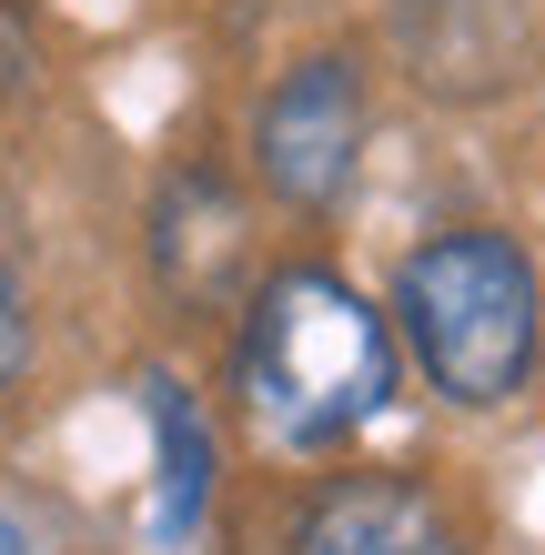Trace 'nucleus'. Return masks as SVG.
<instances>
[{
    "mask_svg": "<svg viewBox=\"0 0 545 555\" xmlns=\"http://www.w3.org/2000/svg\"><path fill=\"white\" fill-rule=\"evenodd\" d=\"M222 384H233L263 454L324 465L394 404L404 344L354 273L294 253V263H263V283L243 293L233 334H222Z\"/></svg>",
    "mask_w": 545,
    "mask_h": 555,
    "instance_id": "f257e3e1",
    "label": "nucleus"
},
{
    "mask_svg": "<svg viewBox=\"0 0 545 555\" xmlns=\"http://www.w3.org/2000/svg\"><path fill=\"white\" fill-rule=\"evenodd\" d=\"M384 323H394L404 364L465 414L516 404L545 364V283L525 263V243L495 233V222H444V233L414 243L394 263Z\"/></svg>",
    "mask_w": 545,
    "mask_h": 555,
    "instance_id": "f03ea898",
    "label": "nucleus"
},
{
    "mask_svg": "<svg viewBox=\"0 0 545 555\" xmlns=\"http://www.w3.org/2000/svg\"><path fill=\"white\" fill-rule=\"evenodd\" d=\"M364 132H374V91H364V61L354 51H303L263 102H252V132H243V172L273 212L294 222H334L343 192L364 172Z\"/></svg>",
    "mask_w": 545,
    "mask_h": 555,
    "instance_id": "7ed1b4c3",
    "label": "nucleus"
},
{
    "mask_svg": "<svg viewBox=\"0 0 545 555\" xmlns=\"http://www.w3.org/2000/svg\"><path fill=\"white\" fill-rule=\"evenodd\" d=\"M142 263L163 283L182 323H233L243 293L263 283V243H252V182L212 152H182L142 203Z\"/></svg>",
    "mask_w": 545,
    "mask_h": 555,
    "instance_id": "20e7f679",
    "label": "nucleus"
},
{
    "mask_svg": "<svg viewBox=\"0 0 545 555\" xmlns=\"http://www.w3.org/2000/svg\"><path fill=\"white\" fill-rule=\"evenodd\" d=\"M273 555H465V526L425 475L343 465V475H313L283 505Z\"/></svg>",
    "mask_w": 545,
    "mask_h": 555,
    "instance_id": "39448f33",
    "label": "nucleus"
},
{
    "mask_svg": "<svg viewBox=\"0 0 545 555\" xmlns=\"http://www.w3.org/2000/svg\"><path fill=\"white\" fill-rule=\"evenodd\" d=\"M142 435H152V495H142V526L163 555H192L212 535V505H222V424L212 404L192 395V374L172 364H142Z\"/></svg>",
    "mask_w": 545,
    "mask_h": 555,
    "instance_id": "423d86ee",
    "label": "nucleus"
},
{
    "mask_svg": "<svg viewBox=\"0 0 545 555\" xmlns=\"http://www.w3.org/2000/svg\"><path fill=\"white\" fill-rule=\"evenodd\" d=\"M394 51L414 91L485 102L525 72V0H394Z\"/></svg>",
    "mask_w": 545,
    "mask_h": 555,
    "instance_id": "0eeeda50",
    "label": "nucleus"
},
{
    "mask_svg": "<svg viewBox=\"0 0 545 555\" xmlns=\"http://www.w3.org/2000/svg\"><path fill=\"white\" fill-rule=\"evenodd\" d=\"M30 374H41V304H30V273H21V253L0 243V404H11Z\"/></svg>",
    "mask_w": 545,
    "mask_h": 555,
    "instance_id": "6e6552de",
    "label": "nucleus"
},
{
    "mask_svg": "<svg viewBox=\"0 0 545 555\" xmlns=\"http://www.w3.org/2000/svg\"><path fill=\"white\" fill-rule=\"evenodd\" d=\"M30 81H41V21H30L21 0H0V132L21 121Z\"/></svg>",
    "mask_w": 545,
    "mask_h": 555,
    "instance_id": "1a4fd4ad",
    "label": "nucleus"
},
{
    "mask_svg": "<svg viewBox=\"0 0 545 555\" xmlns=\"http://www.w3.org/2000/svg\"><path fill=\"white\" fill-rule=\"evenodd\" d=\"M0 555H41V526H30L11 495H0Z\"/></svg>",
    "mask_w": 545,
    "mask_h": 555,
    "instance_id": "9d476101",
    "label": "nucleus"
}]
</instances>
